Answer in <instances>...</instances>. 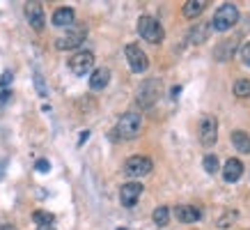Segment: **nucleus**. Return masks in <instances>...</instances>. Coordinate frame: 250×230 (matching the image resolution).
<instances>
[{
    "instance_id": "obj_19",
    "label": "nucleus",
    "mask_w": 250,
    "mask_h": 230,
    "mask_svg": "<svg viewBox=\"0 0 250 230\" xmlns=\"http://www.w3.org/2000/svg\"><path fill=\"white\" fill-rule=\"evenodd\" d=\"M207 5H209L207 0H188V2H184L182 12H184V16H186V19H197V16L207 9Z\"/></svg>"
},
{
    "instance_id": "obj_4",
    "label": "nucleus",
    "mask_w": 250,
    "mask_h": 230,
    "mask_svg": "<svg viewBox=\"0 0 250 230\" xmlns=\"http://www.w3.org/2000/svg\"><path fill=\"white\" fill-rule=\"evenodd\" d=\"M138 35H140L145 42H149V44H161V42L166 39L163 25H161L154 16H147V14L138 19Z\"/></svg>"
},
{
    "instance_id": "obj_32",
    "label": "nucleus",
    "mask_w": 250,
    "mask_h": 230,
    "mask_svg": "<svg viewBox=\"0 0 250 230\" xmlns=\"http://www.w3.org/2000/svg\"><path fill=\"white\" fill-rule=\"evenodd\" d=\"M37 230H55V228H53V226H39Z\"/></svg>"
},
{
    "instance_id": "obj_9",
    "label": "nucleus",
    "mask_w": 250,
    "mask_h": 230,
    "mask_svg": "<svg viewBox=\"0 0 250 230\" xmlns=\"http://www.w3.org/2000/svg\"><path fill=\"white\" fill-rule=\"evenodd\" d=\"M87 37V28H74V30H69L67 35H62V37L55 39V48L58 51H71V48H78V46L85 42Z\"/></svg>"
},
{
    "instance_id": "obj_28",
    "label": "nucleus",
    "mask_w": 250,
    "mask_h": 230,
    "mask_svg": "<svg viewBox=\"0 0 250 230\" xmlns=\"http://www.w3.org/2000/svg\"><path fill=\"white\" fill-rule=\"evenodd\" d=\"M9 97H12V92H9V90H2V92H0V106H5V104L9 101Z\"/></svg>"
},
{
    "instance_id": "obj_23",
    "label": "nucleus",
    "mask_w": 250,
    "mask_h": 230,
    "mask_svg": "<svg viewBox=\"0 0 250 230\" xmlns=\"http://www.w3.org/2000/svg\"><path fill=\"white\" fill-rule=\"evenodd\" d=\"M202 166H205V170L209 175H216L218 173V157L216 154H207L205 159H202Z\"/></svg>"
},
{
    "instance_id": "obj_12",
    "label": "nucleus",
    "mask_w": 250,
    "mask_h": 230,
    "mask_svg": "<svg viewBox=\"0 0 250 230\" xmlns=\"http://www.w3.org/2000/svg\"><path fill=\"white\" fill-rule=\"evenodd\" d=\"M209 35H211V21H202V23H193V28L188 30L186 39H188V44L200 46L209 39Z\"/></svg>"
},
{
    "instance_id": "obj_22",
    "label": "nucleus",
    "mask_w": 250,
    "mask_h": 230,
    "mask_svg": "<svg viewBox=\"0 0 250 230\" xmlns=\"http://www.w3.org/2000/svg\"><path fill=\"white\" fill-rule=\"evenodd\" d=\"M32 221L37 223V228H39V226H53L55 216L51 214V212H44V209H37V212L32 214Z\"/></svg>"
},
{
    "instance_id": "obj_5",
    "label": "nucleus",
    "mask_w": 250,
    "mask_h": 230,
    "mask_svg": "<svg viewBox=\"0 0 250 230\" xmlns=\"http://www.w3.org/2000/svg\"><path fill=\"white\" fill-rule=\"evenodd\" d=\"M152 170H154L152 159H147V157H143V154L129 157V159L124 161V166H122V173H124L126 177H133V180H138V177H145V175H149Z\"/></svg>"
},
{
    "instance_id": "obj_15",
    "label": "nucleus",
    "mask_w": 250,
    "mask_h": 230,
    "mask_svg": "<svg viewBox=\"0 0 250 230\" xmlns=\"http://www.w3.org/2000/svg\"><path fill=\"white\" fill-rule=\"evenodd\" d=\"M236 42H239L236 37H232V39H223V42H218V46L213 48V58H216L218 62H228V60H232V55H234V51H236Z\"/></svg>"
},
{
    "instance_id": "obj_31",
    "label": "nucleus",
    "mask_w": 250,
    "mask_h": 230,
    "mask_svg": "<svg viewBox=\"0 0 250 230\" xmlns=\"http://www.w3.org/2000/svg\"><path fill=\"white\" fill-rule=\"evenodd\" d=\"M0 230H19L16 226H9V223H5V226H0Z\"/></svg>"
},
{
    "instance_id": "obj_3",
    "label": "nucleus",
    "mask_w": 250,
    "mask_h": 230,
    "mask_svg": "<svg viewBox=\"0 0 250 230\" xmlns=\"http://www.w3.org/2000/svg\"><path fill=\"white\" fill-rule=\"evenodd\" d=\"M239 23V9L232 2H223L216 12H213L211 19V30L216 32H228L229 28H234Z\"/></svg>"
},
{
    "instance_id": "obj_29",
    "label": "nucleus",
    "mask_w": 250,
    "mask_h": 230,
    "mask_svg": "<svg viewBox=\"0 0 250 230\" xmlns=\"http://www.w3.org/2000/svg\"><path fill=\"white\" fill-rule=\"evenodd\" d=\"M9 81H12V71H5V76H2V81H0V85H7Z\"/></svg>"
},
{
    "instance_id": "obj_11",
    "label": "nucleus",
    "mask_w": 250,
    "mask_h": 230,
    "mask_svg": "<svg viewBox=\"0 0 250 230\" xmlns=\"http://www.w3.org/2000/svg\"><path fill=\"white\" fill-rule=\"evenodd\" d=\"M25 19L32 25V30H44L46 16H44V5L42 2H25Z\"/></svg>"
},
{
    "instance_id": "obj_14",
    "label": "nucleus",
    "mask_w": 250,
    "mask_h": 230,
    "mask_svg": "<svg viewBox=\"0 0 250 230\" xmlns=\"http://www.w3.org/2000/svg\"><path fill=\"white\" fill-rule=\"evenodd\" d=\"M243 163H241V159H228L225 161V166H223V180L225 182H239L243 177Z\"/></svg>"
},
{
    "instance_id": "obj_6",
    "label": "nucleus",
    "mask_w": 250,
    "mask_h": 230,
    "mask_svg": "<svg viewBox=\"0 0 250 230\" xmlns=\"http://www.w3.org/2000/svg\"><path fill=\"white\" fill-rule=\"evenodd\" d=\"M197 136H200V143L205 147H211L213 143L218 140V117H216V115H205V117L200 120Z\"/></svg>"
},
{
    "instance_id": "obj_16",
    "label": "nucleus",
    "mask_w": 250,
    "mask_h": 230,
    "mask_svg": "<svg viewBox=\"0 0 250 230\" xmlns=\"http://www.w3.org/2000/svg\"><path fill=\"white\" fill-rule=\"evenodd\" d=\"M76 21V12L71 7H58L53 12V25L55 28H71Z\"/></svg>"
},
{
    "instance_id": "obj_24",
    "label": "nucleus",
    "mask_w": 250,
    "mask_h": 230,
    "mask_svg": "<svg viewBox=\"0 0 250 230\" xmlns=\"http://www.w3.org/2000/svg\"><path fill=\"white\" fill-rule=\"evenodd\" d=\"M234 219H236V212H225V216L218 221V228L220 230H225V228H229L232 223H234Z\"/></svg>"
},
{
    "instance_id": "obj_26",
    "label": "nucleus",
    "mask_w": 250,
    "mask_h": 230,
    "mask_svg": "<svg viewBox=\"0 0 250 230\" xmlns=\"http://www.w3.org/2000/svg\"><path fill=\"white\" fill-rule=\"evenodd\" d=\"M35 170H37V173H48V170H51V163L46 159H39L37 163H35Z\"/></svg>"
},
{
    "instance_id": "obj_30",
    "label": "nucleus",
    "mask_w": 250,
    "mask_h": 230,
    "mask_svg": "<svg viewBox=\"0 0 250 230\" xmlns=\"http://www.w3.org/2000/svg\"><path fill=\"white\" fill-rule=\"evenodd\" d=\"M87 136H90V131H83V134H81V140H78V143H81V145H83L85 140H87Z\"/></svg>"
},
{
    "instance_id": "obj_17",
    "label": "nucleus",
    "mask_w": 250,
    "mask_h": 230,
    "mask_svg": "<svg viewBox=\"0 0 250 230\" xmlns=\"http://www.w3.org/2000/svg\"><path fill=\"white\" fill-rule=\"evenodd\" d=\"M108 83H110V69L108 67H99V69H94V71L90 74V88L94 92L104 90Z\"/></svg>"
},
{
    "instance_id": "obj_18",
    "label": "nucleus",
    "mask_w": 250,
    "mask_h": 230,
    "mask_svg": "<svg viewBox=\"0 0 250 230\" xmlns=\"http://www.w3.org/2000/svg\"><path fill=\"white\" fill-rule=\"evenodd\" d=\"M232 145L236 147V152L250 154V134L243 129H234L232 131Z\"/></svg>"
},
{
    "instance_id": "obj_1",
    "label": "nucleus",
    "mask_w": 250,
    "mask_h": 230,
    "mask_svg": "<svg viewBox=\"0 0 250 230\" xmlns=\"http://www.w3.org/2000/svg\"><path fill=\"white\" fill-rule=\"evenodd\" d=\"M140 129H143V115L138 111H126L124 115H120L113 134L120 140H133V138H138Z\"/></svg>"
},
{
    "instance_id": "obj_10",
    "label": "nucleus",
    "mask_w": 250,
    "mask_h": 230,
    "mask_svg": "<svg viewBox=\"0 0 250 230\" xmlns=\"http://www.w3.org/2000/svg\"><path fill=\"white\" fill-rule=\"evenodd\" d=\"M143 184L140 182H126L120 186V200L124 207H133L140 200V196H143Z\"/></svg>"
},
{
    "instance_id": "obj_33",
    "label": "nucleus",
    "mask_w": 250,
    "mask_h": 230,
    "mask_svg": "<svg viewBox=\"0 0 250 230\" xmlns=\"http://www.w3.org/2000/svg\"><path fill=\"white\" fill-rule=\"evenodd\" d=\"M117 230H126V228H117Z\"/></svg>"
},
{
    "instance_id": "obj_8",
    "label": "nucleus",
    "mask_w": 250,
    "mask_h": 230,
    "mask_svg": "<svg viewBox=\"0 0 250 230\" xmlns=\"http://www.w3.org/2000/svg\"><path fill=\"white\" fill-rule=\"evenodd\" d=\"M92 67H94V53L92 51H78L69 58V69L76 74V76H85L90 74Z\"/></svg>"
},
{
    "instance_id": "obj_27",
    "label": "nucleus",
    "mask_w": 250,
    "mask_h": 230,
    "mask_svg": "<svg viewBox=\"0 0 250 230\" xmlns=\"http://www.w3.org/2000/svg\"><path fill=\"white\" fill-rule=\"evenodd\" d=\"M35 85H37V90H39V94H42V97H46V85H44V78L39 76L37 71H35Z\"/></svg>"
},
{
    "instance_id": "obj_7",
    "label": "nucleus",
    "mask_w": 250,
    "mask_h": 230,
    "mask_svg": "<svg viewBox=\"0 0 250 230\" xmlns=\"http://www.w3.org/2000/svg\"><path fill=\"white\" fill-rule=\"evenodd\" d=\"M124 55H126V62H129L131 71H136V74L147 71V67H149V58H147V53H145L138 44L126 46V48H124Z\"/></svg>"
},
{
    "instance_id": "obj_13",
    "label": "nucleus",
    "mask_w": 250,
    "mask_h": 230,
    "mask_svg": "<svg viewBox=\"0 0 250 230\" xmlns=\"http://www.w3.org/2000/svg\"><path fill=\"white\" fill-rule=\"evenodd\" d=\"M174 219L182 223H197L202 219V209L195 205H177L174 207Z\"/></svg>"
},
{
    "instance_id": "obj_20",
    "label": "nucleus",
    "mask_w": 250,
    "mask_h": 230,
    "mask_svg": "<svg viewBox=\"0 0 250 230\" xmlns=\"http://www.w3.org/2000/svg\"><path fill=\"white\" fill-rule=\"evenodd\" d=\"M152 221L159 226V228H163V226H167V221H170V207H166V205H161V207H156L152 212Z\"/></svg>"
},
{
    "instance_id": "obj_25",
    "label": "nucleus",
    "mask_w": 250,
    "mask_h": 230,
    "mask_svg": "<svg viewBox=\"0 0 250 230\" xmlns=\"http://www.w3.org/2000/svg\"><path fill=\"white\" fill-rule=\"evenodd\" d=\"M241 60H243V65L250 67V42H246V44L241 46Z\"/></svg>"
},
{
    "instance_id": "obj_2",
    "label": "nucleus",
    "mask_w": 250,
    "mask_h": 230,
    "mask_svg": "<svg viewBox=\"0 0 250 230\" xmlns=\"http://www.w3.org/2000/svg\"><path fill=\"white\" fill-rule=\"evenodd\" d=\"M161 97H163V81H161V78H147V81L140 83V88H138V92H136V104H138V108L147 111V108H152Z\"/></svg>"
},
{
    "instance_id": "obj_21",
    "label": "nucleus",
    "mask_w": 250,
    "mask_h": 230,
    "mask_svg": "<svg viewBox=\"0 0 250 230\" xmlns=\"http://www.w3.org/2000/svg\"><path fill=\"white\" fill-rule=\"evenodd\" d=\"M232 90H234V97H239V99H248L250 97V78H236Z\"/></svg>"
}]
</instances>
